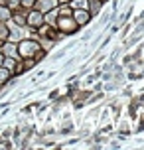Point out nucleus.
<instances>
[{"instance_id":"obj_1","label":"nucleus","mask_w":144,"mask_h":150,"mask_svg":"<svg viewBox=\"0 0 144 150\" xmlns=\"http://www.w3.org/2000/svg\"><path fill=\"white\" fill-rule=\"evenodd\" d=\"M42 45L38 42H34V40H24L18 44V57H26V59H32L34 57V53L38 52Z\"/></svg>"},{"instance_id":"obj_2","label":"nucleus","mask_w":144,"mask_h":150,"mask_svg":"<svg viewBox=\"0 0 144 150\" xmlns=\"http://www.w3.org/2000/svg\"><path fill=\"white\" fill-rule=\"evenodd\" d=\"M55 28L61 32V34H75L79 30L77 22L73 20V16H59L57 22H55Z\"/></svg>"},{"instance_id":"obj_3","label":"nucleus","mask_w":144,"mask_h":150,"mask_svg":"<svg viewBox=\"0 0 144 150\" xmlns=\"http://www.w3.org/2000/svg\"><path fill=\"white\" fill-rule=\"evenodd\" d=\"M44 24H46L44 22V12H40L38 8L26 14V26H28V28H32V30H40Z\"/></svg>"},{"instance_id":"obj_4","label":"nucleus","mask_w":144,"mask_h":150,"mask_svg":"<svg viewBox=\"0 0 144 150\" xmlns=\"http://www.w3.org/2000/svg\"><path fill=\"white\" fill-rule=\"evenodd\" d=\"M71 16H73V20L77 22L79 28L91 22V12H89V8H73V14Z\"/></svg>"},{"instance_id":"obj_5","label":"nucleus","mask_w":144,"mask_h":150,"mask_svg":"<svg viewBox=\"0 0 144 150\" xmlns=\"http://www.w3.org/2000/svg\"><path fill=\"white\" fill-rule=\"evenodd\" d=\"M57 4H59V0H36V4H34V6L38 8L40 12H44V14H46V12L53 10Z\"/></svg>"},{"instance_id":"obj_6","label":"nucleus","mask_w":144,"mask_h":150,"mask_svg":"<svg viewBox=\"0 0 144 150\" xmlns=\"http://www.w3.org/2000/svg\"><path fill=\"white\" fill-rule=\"evenodd\" d=\"M12 75H14V73H12V71H10L8 67L0 65V85H6V83L12 79Z\"/></svg>"},{"instance_id":"obj_7","label":"nucleus","mask_w":144,"mask_h":150,"mask_svg":"<svg viewBox=\"0 0 144 150\" xmlns=\"http://www.w3.org/2000/svg\"><path fill=\"white\" fill-rule=\"evenodd\" d=\"M12 18V10L6 4H0V22H8Z\"/></svg>"},{"instance_id":"obj_8","label":"nucleus","mask_w":144,"mask_h":150,"mask_svg":"<svg viewBox=\"0 0 144 150\" xmlns=\"http://www.w3.org/2000/svg\"><path fill=\"white\" fill-rule=\"evenodd\" d=\"M57 14L59 16H71L73 14V6H71V4H61V6L57 8Z\"/></svg>"},{"instance_id":"obj_9","label":"nucleus","mask_w":144,"mask_h":150,"mask_svg":"<svg viewBox=\"0 0 144 150\" xmlns=\"http://www.w3.org/2000/svg\"><path fill=\"white\" fill-rule=\"evenodd\" d=\"M10 20H14L18 26H26V14H18V12H12V18Z\"/></svg>"},{"instance_id":"obj_10","label":"nucleus","mask_w":144,"mask_h":150,"mask_svg":"<svg viewBox=\"0 0 144 150\" xmlns=\"http://www.w3.org/2000/svg\"><path fill=\"white\" fill-rule=\"evenodd\" d=\"M6 6L12 10V8H18V6H22V0H6Z\"/></svg>"},{"instance_id":"obj_11","label":"nucleus","mask_w":144,"mask_h":150,"mask_svg":"<svg viewBox=\"0 0 144 150\" xmlns=\"http://www.w3.org/2000/svg\"><path fill=\"white\" fill-rule=\"evenodd\" d=\"M36 4V0H22V8H32Z\"/></svg>"},{"instance_id":"obj_12","label":"nucleus","mask_w":144,"mask_h":150,"mask_svg":"<svg viewBox=\"0 0 144 150\" xmlns=\"http://www.w3.org/2000/svg\"><path fill=\"white\" fill-rule=\"evenodd\" d=\"M2 63H4V53L0 52V65H2Z\"/></svg>"},{"instance_id":"obj_13","label":"nucleus","mask_w":144,"mask_h":150,"mask_svg":"<svg viewBox=\"0 0 144 150\" xmlns=\"http://www.w3.org/2000/svg\"><path fill=\"white\" fill-rule=\"evenodd\" d=\"M99 2H107V0H99Z\"/></svg>"}]
</instances>
